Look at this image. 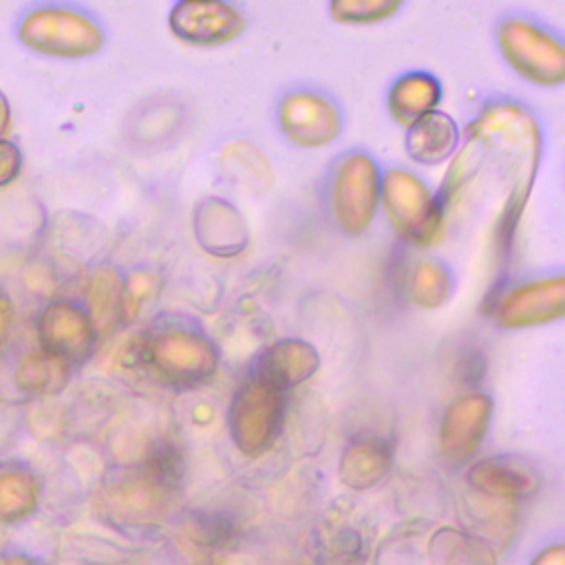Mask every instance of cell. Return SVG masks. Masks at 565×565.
Segmentation results:
<instances>
[{
  "label": "cell",
  "mask_w": 565,
  "mask_h": 565,
  "mask_svg": "<svg viewBox=\"0 0 565 565\" xmlns=\"http://www.w3.org/2000/svg\"><path fill=\"white\" fill-rule=\"evenodd\" d=\"M141 375L161 386L192 391L214 377L221 349L192 318L163 313L135 335Z\"/></svg>",
  "instance_id": "6da1fadb"
},
{
  "label": "cell",
  "mask_w": 565,
  "mask_h": 565,
  "mask_svg": "<svg viewBox=\"0 0 565 565\" xmlns=\"http://www.w3.org/2000/svg\"><path fill=\"white\" fill-rule=\"evenodd\" d=\"M15 40L38 57L79 62L106 46V29L95 13L66 0H42L15 20Z\"/></svg>",
  "instance_id": "7a4b0ae2"
},
{
  "label": "cell",
  "mask_w": 565,
  "mask_h": 565,
  "mask_svg": "<svg viewBox=\"0 0 565 565\" xmlns=\"http://www.w3.org/2000/svg\"><path fill=\"white\" fill-rule=\"evenodd\" d=\"M382 163L362 148L340 152L322 181V205L331 227L347 238H362L380 216Z\"/></svg>",
  "instance_id": "3957f363"
},
{
  "label": "cell",
  "mask_w": 565,
  "mask_h": 565,
  "mask_svg": "<svg viewBox=\"0 0 565 565\" xmlns=\"http://www.w3.org/2000/svg\"><path fill=\"white\" fill-rule=\"evenodd\" d=\"M380 214L397 241L408 249H433L446 238V201L413 168H384Z\"/></svg>",
  "instance_id": "277c9868"
},
{
  "label": "cell",
  "mask_w": 565,
  "mask_h": 565,
  "mask_svg": "<svg viewBox=\"0 0 565 565\" xmlns=\"http://www.w3.org/2000/svg\"><path fill=\"white\" fill-rule=\"evenodd\" d=\"M494 44L503 64L525 84L543 90L565 84V42L545 22L525 13L503 15Z\"/></svg>",
  "instance_id": "5b68a950"
},
{
  "label": "cell",
  "mask_w": 565,
  "mask_h": 565,
  "mask_svg": "<svg viewBox=\"0 0 565 565\" xmlns=\"http://www.w3.org/2000/svg\"><path fill=\"white\" fill-rule=\"evenodd\" d=\"M278 135L298 150L331 148L344 132L340 102L316 86H294L285 90L274 108Z\"/></svg>",
  "instance_id": "8992f818"
},
{
  "label": "cell",
  "mask_w": 565,
  "mask_h": 565,
  "mask_svg": "<svg viewBox=\"0 0 565 565\" xmlns=\"http://www.w3.org/2000/svg\"><path fill=\"white\" fill-rule=\"evenodd\" d=\"M486 309L499 329L514 331L561 322L565 316V276L554 271L499 282L486 300Z\"/></svg>",
  "instance_id": "52a82bcc"
},
{
  "label": "cell",
  "mask_w": 565,
  "mask_h": 565,
  "mask_svg": "<svg viewBox=\"0 0 565 565\" xmlns=\"http://www.w3.org/2000/svg\"><path fill=\"white\" fill-rule=\"evenodd\" d=\"M285 393L247 377L227 406V435L245 457H260L282 435Z\"/></svg>",
  "instance_id": "ba28073f"
},
{
  "label": "cell",
  "mask_w": 565,
  "mask_h": 565,
  "mask_svg": "<svg viewBox=\"0 0 565 565\" xmlns=\"http://www.w3.org/2000/svg\"><path fill=\"white\" fill-rule=\"evenodd\" d=\"M170 497V490L139 468L137 472L106 481L95 492V510L115 527L150 530L163 521Z\"/></svg>",
  "instance_id": "9c48e42d"
},
{
  "label": "cell",
  "mask_w": 565,
  "mask_h": 565,
  "mask_svg": "<svg viewBox=\"0 0 565 565\" xmlns=\"http://www.w3.org/2000/svg\"><path fill=\"white\" fill-rule=\"evenodd\" d=\"M247 29V15L234 0H174L168 11V31L192 49H221L236 42Z\"/></svg>",
  "instance_id": "30bf717a"
},
{
  "label": "cell",
  "mask_w": 565,
  "mask_h": 565,
  "mask_svg": "<svg viewBox=\"0 0 565 565\" xmlns=\"http://www.w3.org/2000/svg\"><path fill=\"white\" fill-rule=\"evenodd\" d=\"M492 397L479 388L457 395L439 419L437 448L446 466H468L486 439L492 422Z\"/></svg>",
  "instance_id": "8fae6325"
},
{
  "label": "cell",
  "mask_w": 565,
  "mask_h": 565,
  "mask_svg": "<svg viewBox=\"0 0 565 565\" xmlns=\"http://www.w3.org/2000/svg\"><path fill=\"white\" fill-rule=\"evenodd\" d=\"M35 333L40 349L71 366L86 362L99 340L84 305L73 298H51L44 302L35 320Z\"/></svg>",
  "instance_id": "7c38bea8"
},
{
  "label": "cell",
  "mask_w": 565,
  "mask_h": 565,
  "mask_svg": "<svg viewBox=\"0 0 565 565\" xmlns=\"http://www.w3.org/2000/svg\"><path fill=\"white\" fill-rule=\"evenodd\" d=\"M318 369V349L305 338L285 335L265 344L256 353L249 377L278 393H287L311 380Z\"/></svg>",
  "instance_id": "4fadbf2b"
},
{
  "label": "cell",
  "mask_w": 565,
  "mask_h": 565,
  "mask_svg": "<svg viewBox=\"0 0 565 565\" xmlns=\"http://www.w3.org/2000/svg\"><path fill=\"white\" fill-rule=\"evenodd\" d=\"M541 486L539 472L512 455H490L472 459L466 470V488L503 501H523Z\"/></svg>",
  "instance_id": "5bb4252c"
},
{
  "label": "cell",
  "mask_w": 565,
  "mask_h": 565,
  "mask_svg": "<svg viewBox=\"0 0 565 565\" xmlns=\"http://www.w3.org/2000/svg\"><path fill=\"white\" fill-rule=\"evenodd\" d=\"M461 139L459 121L439 108L404 128V154L417 168H439L457 154Z\"/></svg>",
  "instance_id": "9a60e30c"
},
{
  "label": "cell",
  "mask_w": 565,
  "mask_h": 565,
  "mask_svg": "<svg viewBox=\"0 0 565 565\" xmlns=\"http://www.w3.org/2000/svg\"><path fill=\"white\" fill-rule=\"evenodd\" d=\"M444 84L441 79L426 68H411L399 73L386 88L384 104L388 117L406 128L415 119L439 110L444 104Z\"/></svg>",
  "instance_id": "2e32d148"
},
{
  "label": "cell",
  "mask_w": 565,
  "mask_h": 565,
  "mask_svg": "<svg viewBox=\"0 0 565 565\" xmlns=\"http://www.w3.org/2000/svg\"><path fill=\"white\" fill-rule=\"evenodd\" d=\"M84 309L97 331V338H108L128 322L124 274L113 265L93 269L84 285Z\"/></svg>",
  "instance_id": "e0dca14e"
},
{
  "label": "cell",
  "mask_w": 565,
  "mask_h": 565,
  "mask_svg": "<svg viewBox=\"0 0 565 565\" xmlns=\"http://www.w3.org/2000/svg\"><path fill=\"white\" fill-rule=\"evenodd\" d=\"M199 245L214 256L230 258L247 247L249 234L238 210L223 199H207L194 221Z\"/></svg>",
  "instance_id": "ac0fdd59"
},
{
  "label": "cell",
  "mask_w": 565,
  "mask_h": 565,
  "mask_svg": "<svg viewBox=\"0 0 565 565\" xmlns=\"http://www.w3.org/2000/svg\"><path fill=\"white\" fill-rule=\"evenodd\" d=\"M459 514L466 530L483 539L494 550H505L519 525V503L483 497L468 490L461 499Z\"/></svg>",
  "instance_id": "d6986e66"
},
{
  "label": "cell",
  "mask_w": 565,
  "mask_h": 565,
  "mask_svg": "<svg viewBox=\"0 0 565 565\" xmlns=\"http://www.w3.org/2000/svg\"><path fill=\"white\" fill-rule=\"evenodd\" d=\"M393 463V448L382 437H355L347 444L340 455L338 477L340 481L355 492L375 488L386 479Z\"/></svg>",
  "instance_id": "ffe728a7"
},
{
  "label": "cell",
  "mask_w": 565,
  "mask_h": 565,
  "mask_svg": "<svg viewBox=\"0 0 565 565\" xmlns=\"http://www.w3.org/2000/svg\"><path fill=\"white\" fill-rule=\"evenodd\" d=\"M402 291L417 309H439L455 294V274L444 260L419 256L402 271Z\"/></svg>",
  "instance_id": "44dd1931"
},
{
  "label": "cell",
  "mask_w": 565,
  "mask_h": 565,
  "mask_svg": "<svg viewBox=\"0 0 565 565\" xmlns=\"http://www.w3.org/2000/svg\"><path fill=\"white\" fill-rule=\"evenodd\" d=\"M430 565H497V550L466 527H437L426 541Z\"/></svg>",
  "instance_id": "7402d4cb"
},
{
  "label": "cell",
  "mask_w": 565,
  "mask_h": 565,
  "mask_svg": "<svg viewBox=\"0 0 565 565\" xmlns=\"http://www.w3.org/2000/svg\"><path fill=\"white\" fill-rule=\"evenodd\" d=\"M71 380V364L44 349L31 351L15 364L13 382L22 393L35 397H51L66 388Z\"/></svg>",
  "instance_id": "603a6c76"
},
{
  "label": "cell",
  "mask_w": 565,
  "mask_h": 565,
  "mask_svg": "<svg viewBox=\"0 0 565 565\" xmlns=\"http://www.w3.org/2000/svg\"><path fill=\"white\" fill-rule=\"evenodd\" d=\"M40 497L35 477L24 468H7L0 472V521L13 523L29 516Z\"/></svg>",
  "instance_id": "cb8c5ba5"
},
{
  "label": "cell",
  "mask_w": 565,
  "mask_h": 565,
  "mask_svg": "<svg viewBox=\"0 0 565 565\" xmlns=\"http://www.w3.org/2000/svg\"><path fill=\"white\" fill-rule=\"evenodd\" d=\"M406 0H327L329 18L344 26H375L393 20Z\"/></svg>",
  "instance_id": "d4e9b609"
},
{
  "label": "cell",
  "mask_w": 565,
  "mask_h": 565,
  "mask_svg": "<svg viewBox=\"0 0 565 565\" xmlns=\"http://www.w3.org/2000/svg\"><path fill=\"white\" fill-rule=\"evenodd\" d=\"M486 358H483V351L470 347V349H463L455 362V375H457V382L466 388V391H475L481 380L486 377Z\"/></svg>",
  "instance_id": "484cf974"
},
{
  "label": "cell",
  "mask_w": 565,
  "mask_h": 565,
  "mask_svg": "<svg viewBox=\"0 0 565 565\" xmlns=\"http://www.w3.org/2000/svg\"><path fill=\"white\" fill-rule=\"evenodd\" d=\"M24 170V152L15 139L0 137V190L13 185Z\"/></svg>",
  "instance_id": "4316f807"
},
{
  "label": "cell",
  "mask_w": 565,
  "mask_h": 565,
  "mask_svg": "<svg viewBox=\"0 0 565 565\" xmlns=\"http://www.w3.org/2000/svg\"><path fill=\"white\" fill-rule=\"evenodd\" d=\"M13 318H15L13 300H11V296H7L4 291H0V349L7 344V340H9V335H11Z\"/></svg>",
  "instance_id": "83f0119b"
},
{
  "label": "cell",
  "mask_w": 565,
  "mask_h": 565,
  "mask_svg": "<svg viewBox=\"0 0 565 565\" xmlns=\"http://www.w3.org/2000/svg\"><path fill=\"white\" fill-rule=\"evenodd\" d=\"M530 565H565V545L563 543H554L543 547L532 561Z\"/></svg>",
  "instance_id": "f1b7e54d"
},
{
  "label": "cell",
  "mask_w": 565,
  "mask_h": 565,
  "mask_svg": "<svg viewBox=\"0 0 565 565\" xmlns=\"http://www.w3.org/2000/svg\"><path fill=\"white\" fill-rule=\"evenodd\" d=\"M11 124H13V108L7 93L0 88V137H7L11 132Z\"/></svg>",
  "instance_id": "f546056e"
},
{
  "label": "cell",
  "mask_w": 565,
  "mask_h": 565,
  "mask_svg": "<svg viewBox=\"0 0 565 565\" xmlns=\"http://www.w3.org/2000/svg\"><path fill=\"white\" fill-rule=\"evenodd\" d=\"M0 565H38V563L29 556H7V558H0Z\"/></svg>",
  "instance_id": "4dcf8cb0"
}]
</instances>
